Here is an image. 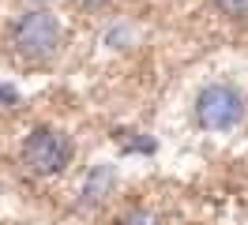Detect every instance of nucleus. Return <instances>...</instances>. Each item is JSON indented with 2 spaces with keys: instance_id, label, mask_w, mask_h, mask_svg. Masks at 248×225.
I'll use <instances>...</instances> for the list:
<instances>
[{
  "instance_id": "nucleus-1",
  "label": "nucleus",
  "mask_w": 248,
  "mask_h": 225,
  "mask_svg": "<svg viewBox=\"0 0 248 225\" xmlns=\"http://www.w3.org/2000/svg\"><path fill=\"white\" fill-rule=\"evenodd\" d=\"M4 45L19 68H46L64 53V23L46 8H31L8 23Z\"/></svg>"
},
{
  "instance_id": "nucleus-2",
  "label": "nucleus",
  "mask_w": 248,
  "mask_h": 225,
  "mask_svg": "<svg viewBox=\"0 0 248 225\" xmlns=\"http://www.w3.org/2000/svg\"><path fill=\"white\" fill-rule=\"evenodd\" d=\"M72 139L61 132V128H34L27 139H23V147H19V165H23V173L27 177H38V180H49V177H61L64 169L72 165Z\"/></svg>"
},
{
  "instance_id": "nucleus-3",
  "label": "nucleus",
  "mask_w": 248,
  "mask_h": 225,
  "mask_svg": "<svg viewBox=\"0 0 248 225\" xmlns=\"http://www.w3.org/2000/svg\"><path fill=\"white\" fill-rule=\"evenodd\" d=\"M248 113V98L233 83H207L192 102V117L203 132H233Z\"/></svg>"
},
{
  "instance_id": "nucleus-4",
  "label": "nucleus",
  "mask_w": 248,
  "mask_h": 225,
  "mask_svg": "<svg viewBox=\"0 0 248 225\" xmlns=\"http://www.w3.org/2000/svg\"><path fill=\"white\" fill-rule=\"evenodd\" d=\"M113 192H117V169L113 165H94L83 180V188H79V210H98Z\"/></svg>"
},
{
  "instance_id": "nucleus-5",
  "label": "nucleus",
  "mask_w": 248,
  "mask_h": 225,
  "mask_svg": "<svg viewBox=\"0 0 248 225\" xmlns=\"http://www.w3.org/2000/svg\"><path fill=\"white\" fill-rule=\"evenodd\" d=\"M113 225H162V218H158L155 210H147V207H128L124 214H117Z\"/></svg>"
},
{
  "instance_id": "nucleus-6",
  "label": "nucleus",
  "mask_w": 248,
  "mask_h": 225,
  "mask_svg": "<svg viewBox=\"0 0 248 225\" xmlns=\"http://www.w3.org/2000/svg\"><path fill=\"white\" fill-rule=\"evenodd\" d=\"M211 8L233 23H248V0H211Z\"/></svg>"
},
{
  "instance_id": "nucleus-7",
  "label": "nucleus",
  "mask_w": 248,
  "mask_h": 225,
  "mask_svg": "<svg viewBox=\"0 0 248 225\" xmlns=\"http://www.w3.org/2000/svg\"><path fill=\"white\" fill-rule=\"evenodd\" d=\"M109 0H72V8H79V12H102Z\"/></svg>"
}]
</instances>
